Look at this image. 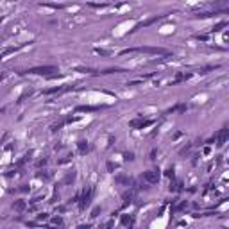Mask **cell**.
Masks as SVG:
<instances>
[{
	"mask_svg": "<svg viewBox=\"0 0 229 229\" xmlns=\"http://www.w3.org/2000/svg\"><path fill=\"white\" fill-rule=\"evenodd\" d=\"M50 72H57L56 66L52 64H45V66H36V68H29L27 73H41V75H49Z\"/></svg>",
	"mask_w": 229,
	"mask_h": 229,
	"instance_id": "1",
	"label": "cell"
},
{
	"mask_svg": "<svg viewBox=\"0 0 229 229\" xmlns=\"http://www.w3.org/2000/svg\"><path fill=\"white\" fill-rule=\"evenodd\" d=\"M91 195H93V188H88L82 193V200H81V209H86V208L91 204Z\"/></svg>",
	"mask_w": 229,
	"mask_h": 229,
	"instance_id": "2",
	"label": "cell"
},
{
	"mask_svg": "<svg viewBox=\"0 0 229 229\" xmlns=\"http://www.w3.org/2000/svg\"><path fill=\"white\" fill-rule=\"evenodd\" d=\"M143 179H145L147 183H150V185H154V183H157V181H159V174H157L156 170L143 172Z\"/></svg>",
	"mask_w": 229,
	"mask_h": 229,
	"instance_id": "3",
	"label": "cell"
},
{
	"mask_svg": "<svg viewBox=\"0 0 229 229\" xmlns=\"http://www.w3.org/2000/svg\"><path fill=\"white\" fill-rule=\"evenodd\" d=\"M150 124H152L150 120H140V118H138V120L129 122V125H131V127H140V129L147 127V125H150Z\"/></svg>",
	"mask_w": 229,
	"mask_h": 229,
	"instance_id": "4",
	"label": "cell"
},
{
	"mask_svg": "<svg viewBox=\"0 0 229 229\" xmlns=\"http://www.w3.org/2000/svg\"><path fill=\"white\" fill-rule=\"evenodd\" d=\"M226 140H227V129H222L220 133H218V145H224L226 143Z\"/></svg>",
	"mask_w": 229,
	"mask_h": 229,
	"instance_id": "5",
	"label": "cell"
},
{
	"mask_svg": "<svg viewBox=\"0 0 229 229\" xmlns=\"http://www.w3.org/2000/svg\"><path fill=\"white\" fill-rule=\"evenodd\" d=\"M79 152H81V154H86V152H90V145H88L86 142H81V143H79Z\"/></svg>",
	"mask_w": 229,
	"mask_h": 229,
	"instance_id": "6",
	"label": "cell"
},
{
	"mask_svg": "<svg viewBox=\"0 0 229 229\" xmlns=\"http://www.w3.org/2000/svg\"><path fill=\"white\" fill-rule=\"evenodd\" d=\"M13 208H14V209H18V211H21V209L25 208V202H21V200H16V202L13 204Z\"/></svg>",
	"mask_w": 229,
	"mask_h": 229,
	"instance_id": "7",
	"label": "cell"
},
{
	"mask_svg": "<svg viewBox=\"0 0 229 229\" xmlns=\"http://www.w3.org/2000/svg\"><path fill=\"white\" fill-rule=\"evenodd\" d=\"M95 109H97V107H90V106H81V107H77V111H86V113H88V111H95Z\"/></svg>",
	"mask_w": 229,
	"mask_h": 229,
	"instance_id": "8",
	"label": "cell"
},
{
	"mask_svg": "<svg viewBox=\"0 0 229 229\" xmlns=\"http://www.w3.org/2000/svg\"><path fill=\"white\" fill-rule=\"evenodd\" d=\"M226 25H227V23H226V21H220V23H218V25H215V32H218V30H222V27H226Z\"/></svg>",
	"mask_w": 229,
	"mask_h": 229,
	"instance_id": "9",
	"label": "cell"
},
{
	"mask_svg": "<svg viewBox=\"0 0 229 229\" xmlns=\"http://www.w3.org/2000/svg\"><path fill=\"white\" fill-rule=\"evenodd\" d=\"M113 227V222L109 220V222H106V224H104V226H100V229H111Z\"/></svg>",
	"mask_w": 229,
	"mask_h": 229,
	"instance_id": "10",
	"label": "cell"
},
{
	"mask_svg": "<svg viewBox=\"0 0 229 229\" xmlns=\"http://www.w3.org/2000/svg\"><path fill=\"white\" fill-rule=\"evenodd\" d=\"M38 218H40V220H47V218H49V215H47V213H40V215H38Z\"/></svg>",
	"mask_w": 229,
	"mask_h": 229,
	"instance_id": "11",
	"label": "cell"
},
{
	"mask_svg": "<svg viewBox=\"0 0 229 229\" xmlns=\"http://www.w3.org/2000/svg\"><path fill=\"white\" fill-rule=\"evenodd\" d=\"M99 213H100V208H97V209H93V215H91V217H97Z\"/></svg>",
	"mask_w": 229,
	"mask_h": 229,
	"instance_id": "12",
	"label": "cell"
}]
</instances>
